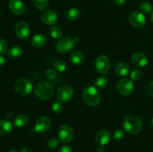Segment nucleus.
<instances>
[{
    "label": "nucleus",
    "mask_w": 153,
    "mask_h": 152,
    "mask_svg": "<svg viewBox=\"0 0 153 152\" xmlns=\"http://www.w3.org/2000/svg\"><path fill=\"white\" fill-rule=\"evenodd\" d=\"M82 100L87 105L96 107L101 101V95L98 89L94 86H88L82 92Z\"/></svg>",
    "instance_id": "f257e3e1"
},
{
    "label": "nucleus",
    "mask_w": 153,
    "mask_h": 152,
    "mask_svg": "<svg viewBox=\"0 0 153 152\" xmlns=\"http://www.w3.org/2000/svg\"><path fill=\"white\" fill-rule=\"evenodd\" d=\"M123 126L126 132L131 134H136L142 131L143 125L142 120L138 116H128L123 120Z\"/></svg>",
    "instance_id": "f03ea898"
},
{
    "label": "nucleus",
    "mask_w": 153,
    "mask_h": 152,
    "mask_svg": "<svg viewBox=\"0 0 153 152\" xmlns=\"http://www.w3.org/2000/svg\"><path fill=\"white\" fill-rule=\"evenodd\" d=\"M35 95L39 99L46 101L52 98L53 95L54 89L52 85L46 81L39 82L34 88Z\"/></svg>",
    "instance_id": "7ed1b4c3"
},
{
    "label": "nucleus",
    "mask_w": 153,
    "mask_h": 152,
    "mask_svg": "<svg viewBox=\"0 0 153 152\" xmlns=\"http://www.w3.org/2000/svg\"><path fill=\"white\" fill-rule=\"evenodd\" d=\"M78 39L79 38H77V37L73 38V37H69V36L61 37L56 43V46H55L56 50L61 54L67 53L71 49H73L76 43L79 42V40H76Z\"/></svg>",
    "instance_id": "20e7f679"
},
{
    "label": "nucleus",
    "mask_w": 153,
    "mask_h": 152,
    "mask_svg": "<svg viewBox=\"0 0 153 152\" xmlns=\"http://www.w3.org/2000/svg\"><path fill=\"white\" fill-rule=\"evenodd\" d=\"M117 89L120 94L124 96H128L131 95L134 91V82L130 78L124 77L118 80L117 83Z\"/></svg>",
    "instance_id": "39448f33"
},
{
    "label": "nucleus",
    "mask_w": 153,
    "mask_h": 152,
    "mask_svg": "<svg viewBox=\"0 0 153 152\" xmlns=\"http://www.w3.org/2000/svg\"><path fill=\"white\" fill-rule=\"evenodd\" d=\"M14 89L18 94L21 95H28L33 89V84L28 79L22 78L15 83Z\"/></svg>",
    "instance_id": "423d86ee"
},
{
    "label": "nucleus",
    "mask_w": 153,
    "mask_h": 152,
    "mask_svg": "<svg viewBox=\"0 0 153 152\" xmlns=\"http://www.w3.org/2000/svg\"><path fill=\"white\" fill-rule=\"evenodd\" d=\"M58 139L62 143L70 142L74 137L73 129L69 125H62L58 131Z\"/></svg>",
    "instance_id": "0eeeda50"
},
{
    "label": "nucleus",
    "mask_w": 153,
    "mask_h": 152,
    "mask_svg": "<svg viewBox=\"0 0 153 152\" xmlns=\"http://www.w3.org/2000/svg\"><path fill=\"white\" fill-rule=\"evenodd\" d=\"M130 24L135 28H141L146 24V17L142 12L134 10L128 17Z\"/></svg>",
    "instance_id": "6e6552de"
},
{
    "label": "nucleus",
    "mask_w": 153,
    "mask_h": 152,
    "mask_svg": "<svg viewBox=\"0 0 153 152\" xmlns=\"http://www.w3.org/2000/svg\"><path fill=\"white\" fill-rule=\"evenodd\" d=\"M74 91L69 85H62L57 91V98L61 102H67L73 98Z\"/></svg>",
    "instance_id": "1a4fd4ad"
},
{
    "label": "nucleus",
    "mask_w": 153,
    "mask_h": 152,
    "mask_svg": "<svg viewBox=\"0 0 153 152\" xmlns=\"http://www.w3.org/2000/svg\"><path fill=\"white\" fill-rule=\"evenodd\" d=\"M111 63L109 58L105 55H100L95 61V69L100 74H105L109 71Z\"/></svg>",
    "instance_id": "9d476101"
},
{
    "label": "nucleus",
    "mask_w": 153,
    "mask_h": 152,
    "mask_svg": "<svg viewBox=\"0 0 153 152\" xmlns=\"http://www.w3.org/2000/svg\"><path fill=\"white\" fill-rule=\"evenodd\" d=\"M52 121L48 116H41L39 118L34 125V130L39 134H44L50 129Z\"/></svg>",
    "instance_id": "9b49d317"
},
{
    "label": "nucleus",
    "mask_w": 153,
    "mask_h": 152,
    "mask_svg": "<svg viewBox=\"0 0 153 152\" xmlns=\"http://www.w3.org/2000/svg\"><path fill=\"white\" fill-rule=\"evenodd\" d=\"M15 33L20 40H26L30 34L29 25L25 21H19L15 25Z\"/></svg>",
    "instance_id": "f8f14e48"
},
{
    "label": "nucleus",
    "mask_w": 153,
    "mask_h": 152,
    "mask_svg": "<svg viewBox=\"0 0 153 152\" xmlns=\"http://www.w3.org/2000/svg\"><path fill=\"white\" fill-rule=\"evenodd\" d=\"M40 19L44 24L47 25H54L58 22V15L52 10H44L40 15Z\"/></svg>",
    "instance_id": "ddd939ff"
},
{
    "label": "nucleus",
    "mask_w": 153,
    "mask_h": 152,
    "mask_svg": "<svg viewBox=\"0 0 153 152\" xmlns=\"http://www.w3.org/2000/svg\"><path fill=\"white\" fill-rule=\"evenodd\" d=\"M8 6L10 11L16 15H22L25 12V4L22 0H10Z\"/></svg>",
    "instance_id": "4468645a"
},
{
    "label": "nucleus",
    "mask_w": 153,
    "mask_h": 152,
    "mask_svg": "<svg viewBox=\"0 0 153 152\" xmlns=\"http://www.w3.org/2000/svg\"><path fill=\"white\" fill-rule=\"evenodd\" d=\"M131 63L137 67H144L149 63V58L146 54L143 52H137L131 57Z\"/></svg>",
    "instance_id": "2eb2a0df"
},
{
    "label": "nucleus",
    "mask_w": 153,
    "mask_h": 152,
    "mask_svg": "<svg viewBox=\"0 0 153 152\" xmlns=\"http://www.w3.org/2000/svg\"><path fill=\"white\" fill-rule=\"evenodd\" d=\"M111 139L110 132L107 130H100L95 135V142L99 145L103 146L109 142Z\"/></svg>",
    "instance_id": "dca6fc26"
},
{
    "label": "nucleus",
    "mask_w": 153,
    "mask_h": 152,
    "mask_svg": "<svg viewBox=\"0 0 153 152\" xmlns=\"http://www.w3.org/2000/svg\"><path fill=\"white\" fill-rule=\"evenodd\" d=\"M47 42V37L44 34H37L32 37L31 43L33 47L36 48V49H41V48L45 47L46 46Z\"/></svg>",
    "instance_id": "f3484780"
},
{
    "label": "nucleus",
    "mask_w": 153,
    "mask_h": 152,
    "mask_svg": "<svg viewBox=\"0 0 153 152\" xmlns=\"http://www.w3.org/2000/svg\"><path fill=\"white\" fill-rule=\"evenodd\" d=\"M115 72L119 77H123L130 74V67L126 62H120L115 66Z\"/></svg>",
    "instance_id": "a211bd4d"
},
{
    "label": "nucleus",
    "mask_w": 153,
    "mask_h": 152,
    "mask_svg": "<svg viewBox=\"0 0 153 152\" xmlns=\"http://www.w3.org/2000/svg\"><path fill=\"white\" fill-rule=\"evenodd\" d=\"M12 124L10 121L7 119H1L0 120V135H6L11 132Z\"/></svg>",
    "instance_id": "6ab92c4d"
},
{
    "label": "nucleus",
    "mask_w": 153,
    "mask_h": 152,
    "mask_svg": "<svg viewBox=\"0 0 153 152\" xmlns=\"http://www.w3.org/2000/svg\"><path fill=\"white\" fill-rule=\"evenodd\" d=\"M22 54V49L18 45L11 46L7 51V56L11 59H16L19 58Z\"/></svg>",
    "instance_id": "aec40b11"
},
{
    "label": "nucleus",
    "mask_w": 153,
    "mask_h": 152,
    "mask_svg": "<svg viewBox=\"0 0 153 152\" xmlns=\"http://www.w3.org/2000/svg\"><path fill=\"white\" fill-rule=\"evenodd\" d=\"M81 16V11L76 7L68 9L65 13L66 19L70 21H75L79 19Z\"/></svg>",
    "instance_id": "412c9836"
},
{
    "label": "nucleus",
    "mask_w": 153,
    "mask_h": 152,
    "mask_svg": "<svg viewBox=\"0 0 153 152\" xmlns=\"http://www.w3.org/2000/svg\"><path fill=\"white\" fill-rule=\"evenodd\" d=\"M70 61L75 65H79L84 61V55L81 51H74L70 55Z\"/></svg>",
    "instance_id": "4be33fe9"
},
{
    "label": "nucleus",
    "mask_w": 153,
    "mask_h": 152,
    "mask_svg": "<svg viewBox=\"0 0 153 152\" xmlns=\"http://www.w3.org/2000/svg\"><path fill=\"white\" fill-rule=\"evenodd\" d=\"M28 116L24 114L18 115L14 119V125L17 128H24L26 126L28 123Z\"/></svg>",
    "instance_id": "5701e85b"
},
{
    "label": "nucleus",
    "mask_w": 153,
    "mask_h": 152,
    "mask_svg": "<svg viewBox=\"0 0 153 152\" xmlns=\"http://www.w3.org/2000/svg\"><path fill=\"white\" fill-rule=\"evenodd\" d=\"M51 37L55 39H60L61 38L63 34V31L61 28L58 25H53L49 30Z\"/></svg>",
    "instance_id": "b1692460"
},
{
    "label": "nucleus",
    "mask_w": 153,
    "mask_h": 152,
    "mask_svg": "<svg viewBox=\"0 0 153 152\" xmlns=\"http://www.w3.org/2000/svg\"><path fill=\"white\" fill-rule=\"evenodd\" d=\"M94 84L97 88L105 89L108 85V80L105 77H98L94 80Z\"/></svg>",
    "instance_id": "393cba45"
},
{
    "label": "nucleus",
    "mask_w": 153,
    "mask_h": 152,
    "mask_svg": "<svg viewBox=\"0 0 153 152\" xmlns=\"http://www.w3.org/2000/svg\"><path fill=\"white\" fill-rule=\"evenodd\" d=\"M130 79L132 80L133 81H138L141 79L142 76H143V73L138 69H133L132 71L130 72Z\"/></svg>",
    "instance_id": "a878e982"
},
{
    "label": "nucleus",
    "mask_w": 153,
    "mask_h": 152,
    "mask_svg": "<svg viewBox=\"0 0 153 152\" xmlns=\"http://www.w3.org/2000/svg\"><path fill=\"white\" fill-rule=\"evenodd\" d=\"M34 4L38 10H45L48 7L49 0H33Z\"/></svg>",
    "instance_id": "bb28decb"
},
{
    "label": "nucleus",
    "mask_w": 153,
    "mask_h": 152,
    "mask_svg": "<svg viewBox=\"0 0 153 152\" xmlns=\"http://www.w3.org/2000/svg\"><path fill=\"white\" fill-rule=\"evenodd\" d=\"M140 9L142 13H150L152 12V5L148 1H143L140 5Z\"/></svg>",
    "instance_id": "cd10ccee"
},
{
    "label": "nucleus",
    "mask_w": 153,
    "mask_h": 152,
    "mask_svg": "<svg viewBox=\"0 0 153 152\" xmlns=\"http://www.w3.org/2000/svg\"><path fill=\"white\" fill-rule=\"evenodd\" d=\"M47 147L49 149H52V150H55L59 145V139L55 137H51L50 139H49V140L47 141Z\"/></svg>",
    "instance_id": "c85d7f7f"
},
{
    "label": "nucleus",
    "mask_w": 153,
    "mask_h": 152,
    "mask_svg": "<svg viewBox=\"0 0 153 152\" xmlns=\"http://www.w3.org/2000/svg\"><path fill=\"white\" fill-rule=\"evenodd\" d=\"M54 67H55V69L58 72H64L67 69V65L64 61H57L54 63Z\"/></svg>",
    "instance_id": "c756f323"
},
{
    "label": "nucleus",
    "mask_w": 153,
    "mask_h": 152,
    "mask_svg": "<svg viewBox=\"0 0 153 152\" xmlns=\"http://www.w3.org/2000/svg\"><path fill=\"white\" fill-rule=\"evenodd\" d=\"M52 110L55 113H61L64 110V105L61 103V101H55L52 104Z\"/></svg>",
    "instance_id": "7c9ffc66"
},
{
    "label": "nucleus",
    "mask_w": 153,
    "mask_h": 152,
    "mask_svg": "<svg viewBox=\"0 0 153 152\" xmlns=\"http://www.w3.org/2000/svg\"><path fill=\"white\" fill-rule=\"evenodd\" d=\"M125 137V133L122 129H117L113 134V138L115 141H121Z\"/></svg>",
    "instance_id": "2f4dec72"
},
{
    "label": "nucleus",
    "mask_w": 153,
    "mask_h": 152,
    "mask_svg": "<svg viewBox=\"0 0 153 152\" xmlns=\"http://www.w3.org/2000/svg\"><path fill=\"white\" fill-rule=\"evenodd\" d=\"M45 76H46L48 79H49V80H52V79L56 77V72H55V70L53 69L49 68L48 69H46V72H45Z\"/></svg>",
    "instance_id": "473e14b6"
},
{
    "label": "nucleus",
    "mask_w": 153,
    "mask_h": 152,
    "mask_svg": "<svg viewBox=\"0 0 153 152\" xmlns=\"http://www.w3.org/2000/svg\"><path fill=\"white\" fill-rule=\"evenodd\" d=\"M7 44L6 41L3 39L0 38V55H3L7 52Z\"/></svg>",
    "instance_id": "72a5a7b5"
},
{
    "label": "nucleus",
    "mask_w": 153,
    "mask_h": 152,
    "mask_svg": "<svg viewBox=\"0 0 153 152\" xmlns=\"http://www.w3.org/2000/svg\"><path fill=\"white\" fill-rule=\"evenodd\" d=\"M58 152H73V148L69 145H64L59 149Z\"/></svg>",
    "instance_id": "f704fd0d"
},
{
    "label": "nucleus",
    "mask_w": 153,
    "mask_h": 152,
    "mask_svg": "<svg viewBox=\"0 0 153 152\" xmlns=\"http://www.w3.org/2000/svg\"><path fill=\"white\" fill-rule=\"evenodd\" d=\"M147 92H148V94L153 98V80L152 81H151L150 83H149V85H148Z\"/></svg>",
    "instance_id": "c9c22d12"
},
{
    "label": "nucleus",
    "mask_w": 153,
    "mask_h": 152,
    "mask_svg": "<svg viewBox=\"0 0 153 152\" xmlns=\"http://www.w3.org/2000/svg\"><path fill=\"white\" fill-rule=\"evenodd\" d=\"M113 1L117 5H123L126 2V0H113Z\"/></svg>",
    "instance_id": "e433bc0d"
},
{
    "label": "nucleus",
    "mask_w": 153,
    "mask_h": 152,
    "mask_svg": "<svg viewBox=\"0 0 153 152\" xmlns=\"http://www.w3.org/2000/svg\"><path fill=\"white\" fill-rule=\"evenodd\" d=\"M5 63V60H4V58L1 55H0V67L3 66Z\"/></svg>",
    "instance_id": "4c0bfd02"
},
{
    "label": "nucleus",
    "mask_w": 153,
    "mask_h": 152,
    "mask_svg": "<svg viewBox=\"0 0 153 152\" xmlns=\"http://www.w3.org/2000/svg\"><path fill=\"white\" fill-rule=\"evenodd\" d=\"M20 152H33L32 149L29 147H25L20 151Z\"/></svg>",
    "instance_id": "58836bf2"
},
{
    "label": "nucleus",
    "mask_w": 153,
    "mask_h": 152,
    "mask_svg": "<svg viewBox=\"0 0 153 152\" xmlns=\"http://www.w3.org/2000/svg\"><path fill=\"white\" fill-rule=\"evenodd\" d=\"M150 19H151V21H152V22L153 23V11L151 13V16H150Z\"/></svg>",
    "instance_id": "ea45409f"
},
{
    "label": "nucleus",
    "mask_w": 153,
    "mask_h": 152,
    "mask_svg": "<svg viewBox=\"0 0 153 152\" xmlns=\"http://www.w3.org/2000/svg\"><path fill=\"white\" fill-rule=\"evenodd\" d=\"M151 125H152V127L153 128V118L152 120H151Z\"/></svg>",
    "instance_id": "a19ab883"
},
{
    "label": "nucleus",
    "mask_w": 153,
    "mask_h": 152,
    "mask_svg": "<svg viewBox=\"0 0 153 152\" xmlns=\"http://www.w3.org/2000/svg\"><path fill=\"white\" fill-rule=\"evenodd\" d=\"M9 152H17L16 150H10Z\"/></svg>",
    "instance_id": "79ce46f5"
}]
</instances>
